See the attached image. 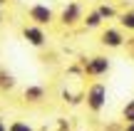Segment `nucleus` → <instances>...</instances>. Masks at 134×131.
Masks as SVG:
<instances>
[{
	"instance_id": "11",
	"label": "nucleus",
	"mask_w": 134,
	"mask_h": 131,
	"mask_svg": "<svg viewBox=\"0 0 134 131\" xmlns=\"http://www.w3.org/2000/svg\"><path fill=\"white\" fill-rule=\"evenodd\" d=\"M94 10L99 13V17H102V20H117V17H119L117 8H114V5H109V3H99Z\"/></svg>"
},
{
	"instance_id": "13",
	"label": "nucleus",
	"mask_w": 134,
	"mask_h": 131,
	"mask_svg": "<svg viewBox=\"0 0 134 131\" xmlns=\"http://www.w3.org/2000/svg\"><path fill=\"white\" fill-rule=\"evenodd\" d=\"M8 131H35L30 126L27 121H23V119H13V121L8 124Z\"/></svg>"
},
{
	"instance_id": "17",
	"label": "nucleus",
	"mask_w": 134,
	"mask_h": 131,
	"mask_svg": "<svg viewBox=\"0 0 134 131\" xmlns=\"http://www.w3.org/2000/svg\"><path fill=\"white\" fill-rule=\"evenodd\" d=\"M124 131H134V124H124Z\"/></svg>"
},
{
	"instance_id": "9",
	"label": "nucleus",
	"mask_w": 134,
	"mask_h": 131,
	"mask_svg": "<svg viewBox=\"0 0 134 131\" xmlns=\"http://www.w3.org/2000/svg\"><path fill=\"white\" fill-rule=\"evenodd\" d=\"M82 25H85L87 30H97V27H102V25H104V20L99 17V13H97V10H87Z\"/></svg>"
},
{
	"instance_id": "14",
	"label": "nucleus",
	"mask_w": 134,
	"mask_h": 131,
	"mask_svg": "<svg viewBox=\"0 0 134 131\" xmlns=\"http://www.w3.org/2000/svg\"><path fill=\"white\" fill-rule=\"evenodd\" d=\"M124 49H127V57L134 62V35L132 37H127V42H124Z\"/></svg>"
},
{
	"instance_id": "5",
	"label": "nucleus",
	"mask_w": 134,
	"mask_h": 131,
	"mask_svg": "<svg viewBox=\"0 0 134 131\" xmlns=\"http://www.w3.org/2000/svg\"><path fill=\"white\" fill-rule=\"evenodd\" d=\"M112 69V59L107 54H92L85 62V74L87 77H107Z\"/></svg>"
},
{
	"instance_id": "6",
	"label": "nucleus",
	"mask_w": 134,
	"mask_h": 131,
	"mask_svg": "<svg viewBox=\"0 0 134 131\" xmlns=\"http://www.w3.org/2000/svg\"><path fill=\"white\" fill-rule=\"evenodd\" d=\"M23 40L25 42L30 45V47H45V45H47V32H45L42 27H37V25H25L23 27Z\"/></svg>"
},
{
	"instance_id": "16",
	"label": "nucleus",
	"mask_w": 134,
	"mask_h": 131,
	"mask_svg": "<svg viewBox=\"0 0 134 131\" xmlns=\"http://www.w3.org/2000/svg\"><path fill=\"white\" fill-rule=\"evenodd\" d=\"M0 131H8V124H5V119L0 116Z\"/></svg>"
},
{
	"instance_id": "2",
	"label": "nucleus",
	"mask_w": 134,
	"mask_h": 131,
	"mask_svg": "<svg viewBox=\"0 0 134 131\" xmlns=\"http://www.w3.org/2000/svg\"><path fill=\"white\" fill-rule=\"evenodd\" d=\"M27 20H30V25H37V27H47V25H52L55 20V10L50 8V5H45V3H32L27 8Z\"/></svg>"
},
{
	"instance_id": "1",
	"label": "nucleus",
	"mask_w": 134,
	"mask_h": 131,
	"mask_svg": "<svg viewBox=\"0 0 134 131\" xmlns=\"http://www.w3.org/2000/svg\"><path fill=\"white\" fill-rule=\"evenodd\" d=\"M107 97H109V92H107V84L104 82H92L90 87L85 89V104H87V109H90L92 114L104 111Z\"/></svg>"
},
{
	"instance_id": "10",
	"label": "nucleus",
	"mask_w": 134,
	"mask_h": 131,
	"mask_svg": "<svg viewBox=\"0 0 134 131\" xmlns=\"http://www.w3.org/2000/svg\"><path fill=\"white\" fill-rule=\"evenodd\" d=\"M119 27L122 30H127V32H134V8L129 10H124V13H119Z\"/></svg>"
},
{
	"instance_id": "4",
	"label": "nucleus",
	"mask_w": 134,
	"mask_h": 131,
	"mask_svg": "<svg viewBox=\"0 0 134 131\" xmlns=\"http://www.w3.org/2000/svg\"><path fill=\"white\" fill-rule=\"evenodd\" d=\"M57 20L65 25V27H75V25H80L82 20H85V5L77 3V0H70V3L60 10Z\"/></svg>"
},
{
	"instance_id": "19",
	"label": "nucleus",
	"mask_w": 134,
	"mask_h": 131,
	"mask_svg": "<svg viewBox=\"0 0 134 131\" xmlns=\"http://www.w3.org/2000/svg\"><path fill=\"white\" fill-rule=\"evenodd\" d=\"M3 3H5V0H0V5H3Z\"/></svg>"
},
{
	"instance_id": "15",
	"label": "nucleus",
	"mask_w": 134,
	"mask_h": 131,
	"mask_svg": "<svg viewBox=\"0 0 134 131\" xmlns=\"http://www.w3.org/2000/svg\"><path fill=\"white\" fill-rule=\"evenodd\" d=\"M104 131H124V124H109Z\"/></svg>"
},
{
	"instance_id": "7",
	"label": "nucleus",
	"mask_w": 134,
	"mask_h": 131,
	"mask_svg": "<svg viewBox=\"0 0 134 131\" xmlns=\"http://www.w3.org/2000/svg\"><path fill=\"white\" fill-rule=\"evenodd\" d=\"M23 99H25V104H40L47 99V89L42 84H27L23 89Z\"/></svg>"
},
{
	"instance_id": "8",
	"label": "nucleus",
	"mask_w": 134,
	"mask_h": 131,
	"mask_svg": "<svg viewBox=\"0 0 134 131\" xmlns=\"http://www.w3.org/2000/svg\"><path fill=\"white\" fill-rule=\"evenodd\" d=\"M15 87H18V79H15V74L0 67V92L8 94V92H13Z\"/></svg>"
},
{
	"instance_id": "12",
	"label": "nucleus",
	"mask_w": 134,
	"mask_h": 131,
	"mask_svg": "<svg viewBox=\"0 0 134 131\" xmlns=\"http://www.w3.org/2000/svg\"><path fill=\"white\" fill-rule=\"evenodd\" d=\"M122 124H134V97L127 99V104L122 107Z\"/></svg>"
},
{
	"instance_id": "3",
	"label": "nucleus",
	"mask_w": 134,
	"mask_h": 131,
	"mask_svg": "<svg viewBox=\"0 0 134 131\" xmlns=\"http://www.w3.org/2000/svg\"><path fill=\"white\" fill-rule=\"evenodd\" d=\"M99 42H102V47H107V49H124L127 35H124V30L117 27V25H107L99 32Z\"/></svg>"
},
{
	"instance_id": "18",
	"label": "nucleus",
	"mask_w": 134,
	"mask_h": 131,
	"mask_svg": "<svg viewBox=\"0 0 134 131\" xmlns=\"http://www.w3.org/2000/svg\"><path fill=\"white\" fill-rule=\"evenodd\" d=\"M3 20H5V17H3V10H0V25H3Z\"/></svg>"
}]
</instances>
